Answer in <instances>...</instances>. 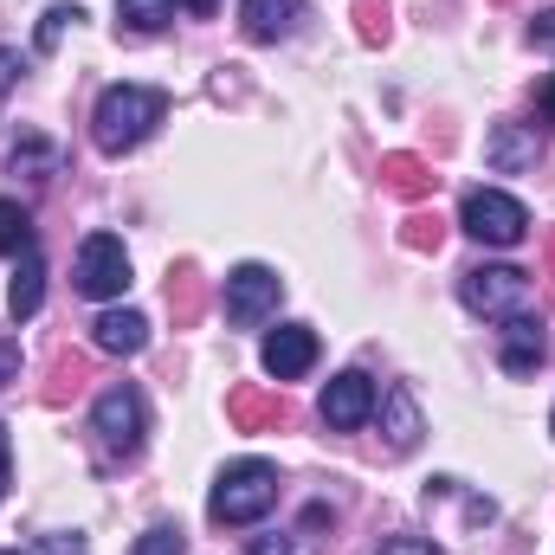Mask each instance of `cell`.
I'll return each instance as SVG.
<instances>
[{
    "label": "cell",
    "mask_w": 555,
    "mask_h": 555,
    "mask_svg": "<svg viewBox=\"0 0 555 555\" xmlns=\"http://www.w3.org/2000/svg\"><path fill=\"white\" fill-rule=\"evenodd\" d=\"M162 117H168V98L162 91H149V85H111L98 98V111H91V137H98L104 155H130L137 142L155 137Z\"/></svg>",
    "instance_id": "obj_1"
},
{
    "label": "cell",
    "mask_w": 555,
    "mask_h": 555,
    "mask_svg": "<svg viewBox=\"0 0 555 555\" xmlns=\"http://www.w3.org/2000/svg\"><path fill=\"white\" fill-rule=\"evenodd\" d=\"M272 504H278V465L240 459V465L220 472V485H214V498H207V517H214L220 530H246V524H259Z\"/></svg>",
    "instance_id": "obj_2"
},
{
    "label": "cell",
    "mask_w": 555,
    "mask_h": 555,
    "mask_svg": "<svg viewBox=\"0 0 555 555\" xmlns=\"http://www.w3.org/2000/svg\"><path fill=\"white\" fill-rule=\"evenodd\" d=\"M459 227H465L478 246H524L530 214H524V201L504 194V188H472L465 207H459Z\"/></svg>",
    "instance_id": "obj_3"
},
{
    "label": "cell",
    "mask_w": 555,
    "mask_h": 555,
    "mask_svg": "<svg viewBox=\"0 0 555 555\" xmlns=\"http://www.w3.org/2000/svg\"><path fill=\"white\" fill-rule=\"evenodd\" d=\"M91 433H98V446H104L111 459H137L142 452L149 408H142V395L130 388V382H117V388L98 395V408H91Z\"/></svg>",
    "instance_id": "obj_4"
},
{
    "label": "cell",
    "mask_w": 555,
    "mask_h": 555,
    "mask_svg": "<svg viewBox=\"0 0 555 555\" xmlns=\"http://www.w3.org/2000/svg\"><path fill=\"white\" fill-rule=\"evenodd\" d=\"M459 297L472 317H524L537 291H530V272H517V266H472L459 278Z\"/></svg>",
    "instance_id": "obj_5"
},
{
    "label": "cell",
    "mask_w": 555,
    "mask_h": 555,
    "mask_svg": "<svg viewBox=\"0 0 555 555\" xmlns=\"http://www.w3.org/2000/svg\"><path fill=\"white\" fill-rule=\"evenodd\" d=\"M72 284H78L85 297H124V291H130V253H124V240H117V233H91V240L78 246Z\"/></svg>",
    "instance_id": "obj_6"
},
{
    "label": "cell",
    "mask_w": 555,
    "mask_h": 555,
    "mask_svg": "<svg viewBox=\"0 0 555 555\" xmlns=\"http://www.w3.org/2000/svg\"><path fill=\"white\" fill-rule=\"evenodd\" d=\"M278 297H284V278L272 266H240V272L227 278V323H240V330H253V323H266L278 310Z\"/></svg>",
    "instance_id": "obj_7"
},
{
    "label": "cell",
    "mask_w": 555,
    "mask_h": 555,
    "mask_svg": "<svg viewBox=\"0 0 555 555\" xmlns=\"http://www.w3.org/2000/svg\"><path fill=\"white\" fill-rule=\"evenodd\" d=\"M317 369V330L310 323H278L266 336V375L272 382H297Z\"/></svg>",
    "instance_id": "obj_8"
},
{
    "label": "cell",
    "mask_w": 555,
    "mask_h": 555,
    "mask_svg": "<svg viewBox=\"0 0 555 555\" xmlns=\"http://www.w3.org/2000/svg\"><path fill=\"white\" fill-rule=\"evenodd\" d=\"M375 414V382L369 375H336L330 388H323V426H336V433H356L362 420Z\"/></svg>",
    "instance_id": "obj_9"
},
{
    "label": "cell",
    "mask_w": 555,
    "mask_h": 555,
    "mask_svg": "<svg viewBox=\"0 0 555 555\" xmlns=\"http://www.w3.org/2000/svg\"><path fill=\"white\" fill-rule=\"evenodd\" d=\"M297 20H304V0H240V26H246V39H259V46L297 33Z\"/></svg>",
    "instance_id": "obj_10"
},
{
    "label": "cell",
    "mask_w": 555,
    "mask_h": 555,
    "mask_svg": "<svg viewBox=\"0 0 555 555\" xmlns=\"http://www.w3.org/2000/svg\"><path fill=\"white\" fill-rule=\"evenodd\" d=\"M91 343H98L104 356H142V349H149V317H142V310H104V317L91 323Z\"/></svg>",
    "instance_id": "obj_11"
},
{
    "label": "cell",
    "mask_w": 555,
    "mask_h": 555,
    "mask_svg": "<svg viewBox=\"0 0 555 555\" xmlns=\"http://www.w3.org/2000/svg\"><path fill=\"white\" fill-rule=\"evenodd\" d=\"M227 414H233L240 433H272V426H291L284 395H266V388H233V395H227Z\"/></svg>",
    "instance_id": "obj_12"
},
{
    "label": "cell",
    "mask_w": 555,
    "mask_h": 555,
    "mask_svg": "<svg viewBox=\"0 0 555 555\" xmlns=\"http://www.w3.org/2000/svg\"><path fill=\"white\" fill-rule=\"evenodd\" d=\"M543 323L524 310V317H504V369L511 375H530V369H543Z\"/></svg>",
    "instance_id": "obj_13"
},
{
    "label": "cell",
    "mask_w": 555,
    "mask_h": 555,
    "mask_svg": "<svg viewBox=\"0 0 555 555\" xmlns=\"http://www.w3.org/2000/svg\"><path fill=\"white\" fill-rule=\"evenodd\" d=\"M39 304H46V259L20 253L13 259V284H7V310H13V323H26V317H39Z\"/></svg>",
    "instance_id": "obj_14"
},
{
    "label": "cell",
    "mask_w": 555,
    "mask_h": 555,
    "mask_svg": "<svg viewBox=\"0 0 555 555\" xmlns=\"http://www.w3.org/2000/svg\"><path fill=\"white\" fill-rule=\"evenodd\" d=\"M382 188L401 194V201H426L439 188V175L420 162V155H382Z\"/></svg>",
    "instance_id": "obj_15"
},
{
    "label": "cell",
    "mask_w": 555,
    "mask_h": 555,
    "mask_svg": "<svg viewBox=\"0 0 555 555\" xmlns=\"http://www.w3.org/2000/svg\"><path fill=\"white\" fill-rule=\"evenodd\" d=\"M382 408H388V452H395V459H408V452L420 446V433H426V426H420L414 395H408V388H388V401H382Z\"/></svg>",
    "instance_id": "obj_16"
},
{
    "label": "cell",
    "mask_w": 555,
    "mask_h": 555,
    "mask_svg": "<svg viewBox=\"0 0 555 555\" xmlns=\"http://www.w3.org/2000/svg\"><path fill=\"white\" fill-rule=\"evenodd\" d=\"M485 155H491V168H504V175H511V168H537L543 142L524 137L517 124H498V130H491V142H485Z\"/></svg>",
    "instance_id": "obj_17"
},
{
    "label": "cell",
    "mask_w": 555,
    "mask_h": 555,
    "mask_svg": "<svg viewBox=\"0 0 555 555\" xmlns=\"http://www.w3.org/2000/svg\"><path fill=\"white\" fill-rule=\"evenodd\" d=\"M168 310H175L181 330L201 323V310H207V278L194 272V266H175V272H168Z\"/></svg>",
    "instance_id": "obj_18"
},
{
    "label": "cell",
    "mask_w": 555,
    "mask_h": 555,
    "mask_svg": "<svg viewBox=\"0 0 555 555\" xmlns=\"http://www.w3.org/2000/svg\"><path fill=\"white\" fill-rule=\"evenodd\" d=\"M0 253H7V259L33 253V214H26L20 201H0Z\"/></svg>",
    "instance_id": "obj_19"
},
{
    "label": "cell",
    "mask_w": 555,
    "mask_h": 555,
    "mask_svg": "<svg viewBox=\"0 0 555 555\" xmlns=\"http://www.w3.org/2000/svg\"><path fill=\"white\" fill-rule=\"evenodd\" d=\"M85 375H91V369H85V356H59V362H52V382H46V401H52V408H65V401L85 388Z\"/></svg>",
    "instance_id": "obj_20"
},
{
    "label": "cell",
    "mask_w": 555,
    "mask_h": 555,
    "mask_svg": "<svg viewBox=\"0 0 555 555\" xmlns=\"http://www.w3.org/2000/svg\"><path fill=\"white\" fill-rule=\"evenodd\" d=\"M124 7V20L137 26V33H162L168 20H175V0H117Z\"/></svg>",
    "instance_id": "obj_21"
},
{
    "label": "cell",
    "mask_w": 555,
    "mask_h": 555,
    "mask_svg": "<svg viewBox=\"0 0 555 555\" xmlns=\"http://www.w3.org/2000/svg\"><path fill=\"white\" fill-rule=\"evenodd\" d=\"M188 550V543H181V530H175V524H155V530H142L137 537V550L130 555H181Z\"/></svg>",
    "instance_id": "obj_22"
},
{
    "label": "cell",
    "mask_w": 555,
    "mask_h": 555,
    "mask_svg": "<svg viewBox=\"0 0 555 555\" xmlns=\"http://www.w3.org/2000/svg\"><path fill=\"white\" fill-rule=\"evenodd\" d=\"M401 240H408L414 253H439V240H446V227H439V214H414Z\"/></svg>",
    "instance_id": "obj_23"
},
{
    "label": "cell",
    "mask_w": 555,
    "mask_h": 555,
    "mask_svg": "<svg viewBox=\"0 0 555 555\" xmlns=\"http://www.w3.org/2000/svg\"><path fill=\"white\" fill-rule=\"evenodd\" d=\"M356 20H362V39L369 46L388 39V0H356Z\"/></svg>",
    "instance_id": "obj_24"
},
{
    "label": "cell",
    "mask_w": 555,
    "mask_h": 555,
    "mask_svg": "<svg viewBox=\"0 0 555 555\" xmlns=\"http://www.w3.org/2000/svg\"><path fill=\"white\" fill-rule=\"evenodd\" d=\"M72 20H85V13H78V7H52V13H46V20H39V46H46V52H52V46H59V33H65V26H72Z\"/></svg>",
    "instance_id": "obj_25"
},
{
    "label": "cell",
    "mask_w": 555,
    "mask_h": 555,
    "mask_svg": "<svg viewBox=\"0 0 555 555\" xmlns=\"http://www.w3.org/2000/svg\"><path fill=\"white\" fill-rule=\"evenodd\" d=\"M382 555H439V543H420V537H395V543H382Z\"/></svg>",
    "instance_id": "obj_26"
},
{
    "label": "cell",
    "mask_w": 555,
    "mask_h": 555,
    "mask_svg": "<svg viewBox=\"0 0 555 555\" xmlns=\"http://www.w3.org/2000/svg\"><path fill=\"white\" fill-rule=\"evenodd\" d=\"M13 85H20V52H7V46H0V98H7Z\"/></svg>",
    "instance_id": "obj_27"
},
{
    "label": "cell",
    "mask_w": 555,
    "mask_h": 555,
    "mask_svg": "<svg viewBox=\"0 0 555 555\" xmlns=\"http://www.w3.org/2000/svg\"><path fill=\"white\" fill-rule=\"evenodd\" d=\"M530 39H537L543 52H555V7H550V13H537V26H530Z\"/></svg>",
    "instance_id": "obj_28"
},
{
    "label": "cell",
    "mask_w": 555,
    "mask_h": 555,
    "mask_svg": "<svg viewBox=\"0 0 555 555\" xmlns=\"http://www.w3.org/2000/svg\"><path fill=\"white\" fill-rule=\"evenodd\" d=\"M46 555H85V537H46Z\"/></svg>",
    "instance_id": "obj_29"
},
{
    "label": "cell",
    "mask_w": 555,
    "mask_h": 555,
    "mask_svg": "<svg viewBox=\"0 0 555 555\" xmlns=\"http://www.w3.org/2000/svg\"><path fill=\"white\" fill-rule=\"evenodd\" d=\"M246 555H291V537H259Z\"/></svg>",
    "instance_id": "obj_30"
},
{
    "label": "cell",
    "mask_w": 555,
    "mask_h": 555,
    "mask_svg": "<svg viewBox=\"0 0 555 555\" xmlns=\"http://www.w3.org/2000/svg\"><path fill=\"white\" fill-rule=\"evenodd\" d=\"M13 369H20V349H13V343H0V388L13 382Z\"/></svg>",
    "instance_id": "obj_31"
},
{
    "label": "cell",
    "mask_w": 555,
    "mask_h": 555,
    "mask_svg": "<svg viewBox=\"0 0 555 555\" xmlns=\"http://www.w3.org/2000/svg\"><path fill=\"white\" fill-rule=\"evenodd\" d=\"M537 111H543V117H550V124H555V78H550V85H543V91H537Z\"/></svg>",
    "instance_id": "obj_32"
},
{
    "label": "cell",
    "mask_w": 555,
    "mask_h": 555,
    "mask_svg": "<svg viewBox=\"0 0 555 555\" xmlns=\"http://www.w3.org/2000/svg\"><path fill=\"white\" fill-rule=\"evenodd\" d=\"M7 465H13V459H7V426H0V491H7Z\"/></svg>",
    "instance_id": "obj_33"
},
{
    "label": "cell",
    "mask_w": 555,
    "mask_h": 555,
    "mask_svg": "<svg viewBox=\"0 0 555 555\" xmlns=\"http://www.w3.org/2000/svg\"><path fill=\"white\" fill-rule=\"evenodd\" d=\"M181 7H188V13H214L220 0H181Z\"/></svg>",
    "instance_id": "obj_34"
},
{
    "label": "cell",
    "mask_w": 555,
    "mask_h": 555,
    "mask_svg": "<svg viewBox=\"0 0 555 555\" xmlns=\"http://www.w3.org/2000/svg\"><path fill=\"white\" fill-rule=\"evenodd\" d=\"M550 272H555V233H550Z\"/></svg>",
    "instance_id": "obj_35"
},
{
    "label": "cell",
    "mask_w": 555,
    "mask_h": 555,
    "mask_svg": "<svg viewBox=\"0 0 555 555\" xmlns=\"http://www.w3.org/2000/svg\"><path fill=\"white\" fill-rule=\"evenodd\" d=\"M0 555H20V550H0Z\"/></svg>",
    "instance_id": "obj_36"
},
{
    "label": "cell",
    "mask_w": 555,
    "mask_h": 555,
    "mask_svg": "<svg viewBox=\"0 0 555 555\" xmlns=\"http://www.w3.org/2000/svg\"><path fill=\"white\" fill-rule=\"evenodd\" d=\"M550 426H555V420H550Z\"/></svg>",
    "instance_id": "obj_37"
}]
</instances>
